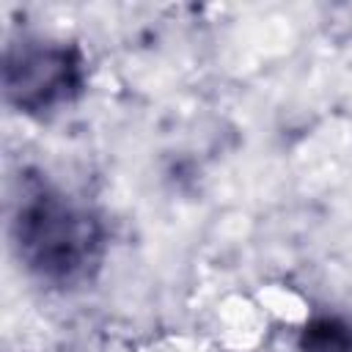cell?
I'll return each instance as SVG.
<instances>
[{"label":"cell","mask_w":352,"mask_h":352,"mask_svg":"<svg viewBox=\"0 0 352 352\" xmlns=\"http://www.w3.org/2000/svg\"><path fill=\"white\" fill-rule=\"evenodd\" d=\"M11 242L38 280L80 286L99 272L107 234L102 220L60 187L25 179L11 212Z\"/></svg>","instance_id":"cell-1"},{"label":"cell","mask_w":352,"mask_h":352,"mask_svg":"<svg viewBox=\"0 0 352 352\" xmlns=\"http://www.w3.org/2000/svg\"><path fill=\"white\" fill-rule=\"evenodd\" d=\"M85 85V58L80 47L47 38H22L6 50V102L22 113L41 116L72 104Z\"/></svg>","instance_id":"cell-2"},{"label":"cell","mask_w":352,"mask_h":352,"mask_svg":"<svg viewBox=\"0 0 352 352\" xmlns=\"http://www.w3.org/2000/svg\"><path fill=\"white\" fill-rule=\"evenodd\" d=\"M300 352H352V322L338 316H314L297 338Z\"/></svg>","instance_id":"cell-3"}]
</instances>
